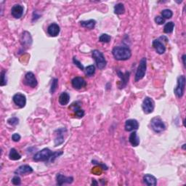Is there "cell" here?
<instances>
[{
	"label": "cell",
	"instance_id": "6da1fadb",
	"mask_svg": "<svg viewBox=\"0 0 186 186\" xmlns=\"http://www.w3.org/2000/svg\"><path fill=\"white\" fill-rule=\"evenodd\" d=\"M63 154L62 151L53 152L49 148H44L42 151L37 152L34 156V160L35 162H53L56 158Z\"/></svg>",
	"mask_w": 186,
	"mask_h": 186
},
{
	"label": "cell",
	"instance_id": "7a4b0ae2",
	"mask_svg": "<svg viewBox=\"0 0 186 186\" xmlns=\"http://www.w3.org/2000/svg\"><path fill=\"white\" fill-rule=\"evenodd\" d=\"M113 56L117 60H129L132 56V53L130 48L126 47H115L112 50Z\"/></svg>",
	"mask_w": 186,
	"mask_h": 186
},
{
	"label": "cell",
	"instance_id": "3957f363",
	"mask_svg": "<svg viewBox=\"0 0 186 186\" xmlns=\"http://www.w3.org/2000/svg\"><path fill=\"white\" fill-rule=\"evenodd\" d=\"M92 56L94 58L95 63L97 64V66L99 69L103 70L106 66L107 61L106 60L105 56L103 55V54L101 52L97 50V49H95V50L92 51Z\"/></svg>",
	"mask_w": 186,
	"mask_h": 186
},
{
	"label": "cell",
	"instance_id": "277c9868",
	"mask_svg": "<svg viewBox=\"0 0 186 186\" xmlns=\"http://www.w3.org/2000/svg\"><path fill=\"white\" fill-rule=\"evenodd\" d=\"M147 69V59L146 58H142L140 61L139 65H138L137 71L135 74V81H139L143 79V77L146 75Z\"/></svg>",
	"mask_w": 186,
	"mask_h": 186
},
{
	"label": "cell",
	"instance_id": "5b68a950",
	"mask_svg": "<svg viewBox=\"0 0 186 186\" xmlns=\"http://www.w3.org/2000/svg\"><path fill=\"white\" fill-rule=\"evenodd\" d=\"M151 126L152 130L156 133H160L166 130V126L160 117L156 116L151 119Z\"/></svg>",
	"mask_w": 186,
	"mask_h": 186
},
{
	"label": "cell",
	"instance_id": "8992f818",
	"mask_svg": "<svg viewBox=\"0 0 186 186\" xmlns=\"http://www.w3.org/2000/svg\"><path fill=\"white\" fill-rule=\"evenodd\" d=\"M185 76L184 75L179 76L178 79V85H177L175 89H174V94L177 97L180 98L183 96L185 92Z\"/></svg>",
	"mask_w": 186,
	"mask_h": 186
},
{
	"label": "cell",
	"instance_id": "52a82bcc",
	"mask_svg": "<svg viewBox=\"0 0 186 186\" xmlns=\"http://www.w3.org/2000/svg\"><path fill=\"white\" fill-rule=\"evenodd\" d=\"M142 110H143V112L146 114H149V113L153 112L154 108H155V103H154L153 99H151L149 97H145L142 104Z\"/></svg>",
	"mask_w": 186,
	"mask_h": 186
},
{
	"label": "cell",
	"instance_id": "ba28073f",
	"mask_svg": "<svg viewBox=\"0 0 186 186\" xmlns=\"http://www.w3.org/2000/svg\"><path fill=\"white\" fill-rule=\"evenodd\" d=\"M24 84L28 87L34 88L37 86V79L32 72H28L25 75Z\"/></svg>",
	"mask_w": 186,
	"mask_h": 186
},
{
	"label": "cell",
	"instance_id": "9c48e42d",
	"mask_svg": "<svg viewBox=\"0 0 186 186\" xmlns=\"http://www.w3.org/2000/svg\"><path fill=\"white\" fill-rule=\"evenodd\" d=\"M13 101L14 103L19 108H22L25 107L26 104V97L23 94L21 93H17L13 97Z\"/></svg>",
	"mask_w": 186,
	"mask_h": 186
},
{
	"label": "cell",
	"instance_id": "30bf717a",
	"mask_svg": "<svg viewBox=\"0 0 186 186\" xmlns=\"http://www.w3.org/2000/svg\"><path fill=\"white\" fill-rule=\"evenodd\" d=\"M57 185H63L64 184H71L74 182L73 177H66L63 174L58 173L56 175Z\"/></svg>",
	"mask_w": 186,
	"mask_h": 186
},
{
	"label": "cell",
	"instance_id": "8fae6325",
	"mask_svg": "<svg viewBox=\"0 0 186 186\" xmlns=\"http://www.w3.org/2000/svg\"><path fill=\"white\" fill-rule=\"evenodd\" d=\"M71 85L76 90H81L87 86L86 81L81 77H75L71 81Z\"/></svg>",
	"mask_w": 186,
	"mask_h": 186
},
{
	"label": "cell",
	"instance_id": "7c38bea8",
	"mask_svg": "<svg viewBox=\"0 0 186 186\" xmlns=\"http://www.w3.org/2000/svg\"><path fill=\"white\" fill-rule=\"evenodd\" d=\"M124 128H125V130L127 132L137 130L139 128V123L136 119H128L125 122Z\"/></svg>",
	"mask_w": 186,
	"mask_h": 186
},
{
	"label": "cell",
	"instance_id": "4fadbf2b",
	"mask_svg": "<svg viewBox=\"0 0 186 186\" xmlns=\"http://www.w3.org/2000/svg\"><path fill=\"white\" fill-rule=\"evenodd\" d=\"M23 10L24 8L22 5H20V4H15L11 9V14L15 18L19 19L23 14Z\"/></svg>",
	"mask_w": 186,
	"mask_h": 186
},
{
	"label": "cell",
	"instance_id": "5bb4252c",
	"mask_svg": "<svg viewBox=\"0 0 186 186\" xmlns=\"http://www.w3.org/2000/svg\"><path fill=\"white\" fill-rule=\"evenodd\" d=\"M33 171L34 170L32 169V167L29 166V165L24 164L18 168L15 171V174H20V175H26V174L32 173Z\"/></svg>",
	"mask_w": 186,
	"mask_h": 186
},
{
	"label": "cell",
	"instance_id": "9a60e30c",
	"mask_svg": "<svg viewBox=\"0 0 186 186\" xmlns=\"http://www.w3.org/2000/svg\"><path fill=\"white\" fill-rule=\"evenodd\" d=\"M152 46L156 49V53L159 54V55H162L166 51V47H165L164 44L161 42L158 39L154 40L153 43H152Z\"/></svg>",
	"mask_w": 186,
	"mask_h": 186
},
{
	"label": "cell",
	"instance_id": "2e32d148",
	"mask_svg": "<svg viewBox=\"0 0 186 186\" xmlns=\"http://www.w3.org/2000/svg\"><path fill=\"white\" fill-rule=\"evenodd\" d=\"M60 26L57 23H52L47 28V33L49 36L53 37H55L60 33Z\"/></svg>",
	"mask_w": 186,
	"mask_h": 186
},
{
	"label": "cell",
	"instance_id": "e0dca14e",
	"mask_svg": "<svg viewBox=\"0 0 186 186\" xmlns=\"http://www.w3.org/2000/svg\"><path fill=\"white\" fill-rule=\"evenodd\" d=\"M143 181L148 186H156L157 185V180L153 175L150 174H147L143 177Z\"/></svg>",
	"mask_w": 186,
	"mask_h": 186
},
{
	"label": "cell",
	"instance_id": "ac0fdd59",
	"mask_svg": "<svg viewBox=\"0 0 186 186\" xmlns=\"http://www.w3.org/2000/svg\"><path fill=\"white\" fill-rule=\"evenodd\" d=\"M21 42L23 46H31V44H32V38L31 37L30 33H28V31H24L22 35Z\"/></svg>",
	"mask_w": 186,
	"mask_h": 186
},
{
	"label": "cell",
	"instance_id": "d6986e66",
	"mask_svg": "<svg viewBox=\"0 0 186 186\" xmlns=\"http://www.w3.org/2000/svg\"><path fill=\"white\" fill-rule=\"evenodd\" d=\"M129 141L133 147H137L140 144V137L137 136V134L135 131H132L129 137Z\"/></svg>",
	"mask_w": 186,
	"mask_h": 186
},
{
	"label": "cell",
	"instance_id": "ffe728a7",
	"mask_svg": "<svg viewBox=\"0 0 186 186\" xmlns=\"http://www.w3.org/2000/svg\"><path fill=\"white\" fill-rule=\"evenodd\" d=\"M59 103L60 104L61 106H66L69 104L70 101V95L69 93L67 92H62L59 97Z\"/></svg>",
	"mask_w": 186,
	"mask_h": 186
},
{
	"label": "cell",
	"instance_id": "44dd1931",
	"mask_svg": "<svg viewBox=\"0 0 186 186\" xmlns=\"http://www.w3.org/2000/svg\"><path fill=\"white\" fill-rule=\"evenodd\" d=\"M64 130H65V129H60V130H57L58 132V134L55 139V146H60L64 142V137H63V131Z\"/></svg>",
	"mask_w": 186,
	"mask_h": 186
},
{
	"label": "cell",
	"instance_id": "7402d4cb",
	"mask_svg": "<svg viewBox=\"0 0 186 186\" xmlns=\"http://www.w3.org/2000/svg\"><path fill=\"white\" fill-rule=\"evenodd\" d=\"M117 74L121 79L122 85L121 86V87H120L121 89V88H124V87H125V86L127 85V82H128L129 78H130V72H126L125 74H122L121 72L118 71Z\"/></svg>",
	"mask_w": 186,
	"mask_h": 186
},
{
	"label": "cell",
	"instance_id": "603a6c76",
	"mask_svg": "<svg viewBox=\"0 0 186 186\" xmlns=\"http://www.w3.org/2000/svg\"><path fill=\"white\" fill-rule=\"evenodd\" d=\"M81 26L84 27V28H88V29H93L95 28V24H96V21L95 20H89L87 21H81L80 22Z\"/></svg>",
	"mask_w": 186,
	"mask_h": 186
},
{
	"label": "cell",
	"instance_id": "cb8c5ba5",
	"mask_svg": "<svg viewBox=\"0 0 186 186\" xmlns=\"http://www.w3.org/2000/svg\"><path fill=\"white\" fill-rule=\"evenodd\" d=\"M9 158H10V160L17 161L21 158V156H20V154L16 151V149L12 148L10 150V153H9Z\"/></svg>",
	"mask_w": 186,
	"mask_h": 186
},
{
	"label": "cell",
	"instance_id": "d4e9b609",
	"mask_svg": "<svg viewBox=\"0 0 186 186\" xmlns=\"http://www.w3.org/2000/svg\"><path fill=\"white\" fill-rule=\"evenodd\" d=\"M125 12V8L122 3H118L114 7V13L117 15L124 14Z\"/></svg>",
	"mask_w": 186,
	"mask_h": 186
},
{
	"label": "cell",
	"instance_id": "484cf974",
	"mask_svg": "<svg viewBox=\"0 0 186 186\" xmlns=\"http://www.w3.org/2000/svg\"><path fill=\"white\" fill-rule=\"evenodd\" d=\"M174 23L173 22L167 23L166 25L164 26V33H166V34L172 33L174 30Z\"/></svg>",
	"mask_w": 186,
	"mask_h": 186
},
{
	"label": "cell",
	"instance_id": "4316f807",
	"mask_svg": "<svg viewBox=\"0 0 186 186\" xmlns=\"http://www.w3.org/2000/svg\"><path fill=\"white\" fill-rule=\"evenodd\" d=\"M162 15L163 17V18H166V19H169L171 18L173 15V13L171 10H169V9H165V10H162Z\"/></svg>",
	"mask_w": 186,
	"mask_h": 186
},
{
	"label": "cell",
	"instance_id": "83f0119b",
	"mask_svg": "<svg viewBox=\"0 0 186 186\" xmlns=\"http://www.w3.org/2000/svg\"><path fill=\"white\" fill-rule=\"evenodd\" d=\"M95 73V66L94 65H90L86 68V74L88 76H92Z\"/></svg>",
	"mask_w": 186,
	"mask_h": 186
},
{
	"label": "cell",
	"instance_id": "f1b7e54d",
	"mask_svg": "<svg viewBox=\"0 0 186 186\" xmlns=\"http://www.w3.org/2000/svg\"><path fill=\"white\" fill-rule=\"evenodd\" d=\"M74 111L75 112V115H76L77 117L82 118L84 116H85V111H84V110L81 109V108H79V106H75Z\"/></svg>",
	"mask_w": 186,
	"mask_h": 186
},
{
	"label": "cell",
	"instance_id": "f546056e",
	"mask_svg": "<svg viewBox=\"0 0 186 186\" xmlns=\"http://www.w3.org/2000/svg\"><path fill=\"white\" fill-rule=\"evenodd\" d=\"M111 39V36H109L108 34H101V37H99V41L101 42H103V43L110 42Z\"/></svg>",
	"mask_w": 186,
	"mask_h": 186
},
{
	"label": "cell",
	"instance_id": "4dcf8cb0",
	"mask_svg": "<svg viewBox=\"0 0 186 186\" xmlns=\"http://www.w3.org/2000/svg\"><path fill=\"white\" fill-rule=\"evenodd\" d=\"M58 79L55 78L53 79V81H52L51 87H50L51 94H53V93L56 91L57 88H58Z\"/></svg>",
	"mask_w": 186,
	"mask_h": 186
},
{
	"label": "cell",
	"instance_id": "1f68e13d",
	"mask_svg": "<svg viewBox=\"0 0 186 186\" xmlns=\"http://www.w3.org/2000/svg\"><path fill=\"white\" fill-rule=\"evenodd\" d=\"M7 85V78H6V71L4 70H2L1 71V81H0V85L2 87L5 86Z\"/></svg>",
	"mask_w": 186,
	"mask_h": 186
},
{
	"label": "cell",
	"instance_id": "d6a6232c",
	"mask_svg": "<svg viewBox=\"0 0 186 186\" xmlns=\"http://www.w3.org/2000/svg\"><path fill=\"white\" fill-rule=\"evenodd\" d=\"M8 123L12 126H15L19 124V119L17 117H12L10 118L8 120Z\"/></svg>",
	"mask_w": 186,
	"mask_h": 186
},
{
	"label": "cell",
	"instance_id": "836d02e7",
	"mask_svg": "<svg viewBox=\"0 0 186 186\" xmlns=\"http://www.w3.org/2000/svg\"><path fill=\"white\" fill-rule=\"evenodd\" d=\"M12 183L13 185H20L21 184V180L18 176H15L14 178L12 179Z\"/></svg>",
	"mask_w": 186,
	"mask_h": 186
},
{
	"label": "cell",
	"instance_id": "e575fe53",
	"mask_svg": "<svg viewBox=\"0 0 186 186\" xmlns=\"http://www.w3.org/2000/svg\"><path fill=\"white\" fill-rule=\"evenodd\" d=\"M73 62L74 64L76 65V66H78L79 69L81 70V71H84V66L82 65H81V63L79 62L78 60H77V59L76 58V57H74V58H73Z\"/></svg>",
	"mask_w": 186,
	"mask_h": 186
},
{
	"label": "cell",
	"instance_id": "d590c367",
	"mask_svg": "<svg viewBox=\"0 0 186 186\" xmlns=\"http://www.w3.org/2000/svg\"><path fill=\"white\" fill-rule=\"evenodd\" d=\"M155 22L158 25H162L165 23V20H164V18H163L162 17L157 16L155 18Z\"/></svg>",
	"mask_w": 186,
	"mask_h": 186
},
{
	"label": "cell",
	"instance_id": "8d00e7d4",
	"mask_svg": "<svg viewBox=\"0 0 186 186\" xmlns=\"http://www.w3.org/2000/svg\"><path fill=\"white\" fill-rule=\"evenodd\" d=\"M20 137H20V135H19V134L15 133V134H13V136H12V140L14 142H18V141H20Z\"/></svg>",
	"mask_w": 186,
	"mask_h": 186
},
{
	"label": "cell",
	"instance_id": "74e56055",
	"mask_svg": "<svg viewBox=\"0 0 186 186\" xmlns=\"http://www.w3.org/2000/svg\"><path fill=\"white\" fill-rule=\"evenodd\" d=\"M185 55H183L182 57V59H183V65H184V66H185Z\"/></svg>",
	"mask_w": 186,
	"mask_h": 186
},
{
	"label": "cell",
	"instance_id": "f35d334b",
	"mask_svg": "<svg viewBox=\"0 0 186 186\" xmlns=\"http://www.w3.org/2000/svg\"><path fill=\"white\" fill-rule=\"evenodd\" d=\"M92 185H97V183L96 182V181H95V180H92Z\"/></svg>",
	"mask_w": 186,
	"mask_h": 186
},
{
	"label": "cell",
	"instance_id": "ab89813d",
	"mask_svg": "<svg viewBox=\"0 0 186 186\" xmlns=\"http://www.w3.org/2000/svg\"><path fill=\"white\" fill-rule=\"evenodd\" d=\"M183 149H185V144H184V145H183Z\"/></svg>",
	"mask_w": 186,
	"mask_h": 186
}]
</instances>
